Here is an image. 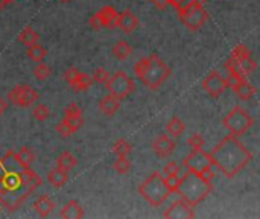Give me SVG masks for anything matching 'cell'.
Here are the masks:
<instances>
[{
	"label": "cell",
	"instance_id": "cell-1",
	"mask_svg": "<svg viewBox=\"0 0 260 219\" xmlns=\"http://www.w3.org/2000/svg\"><path fill=\"white\" fill-rule=\"evenodd\" d=\"M41 184L43 178L12 149L0 159V206L8 212L17 210Z\"/></svg>",
	"mask_w": 260,
	"mask_h": 219
},
{
	"label": "cell",
	"instance_id": "cell-2",
	"mask_svg": "<svg viewBox=\"0 0 260 219\" xmlns=\"http://www.w3.org/2000/svg\"><path fill=\"white\" fill-rule=\"evenodd\" d=\"M212 165L216 166L227 178L236 177L253 160V154L238 140L236 136L224 137L210 152Z\"/></svg>",
	"mask_w": 260,
	"mask_h": 219
},
{
	"label": "cell",
	"instance_id": "cell-3",
	"mask_svg": "<svg viewBox=\"0 0 260 219\" xmlns=\"http://www.w3.org/2000/svg\"><path fill=\"white\" fill-rule=\"evenodd\" d=\"M134 73L151 90L161 87L171 76V67L155 53L142 58L134 66Z\"/></svg>",
	"mask_w": 260,
	"mask_h": 219
},
{
	"label": "cell",
	"instance_id": "cell-4",
	"mask_svg": "<svg viewBox=\"0 0 260 219\" xmlns=\"http://www.w3.org/2000/svg\"><path fill=\"white\" fill-rule=\"evenodd\" d=\"M213 192V183L206 181L200 174L193 171H186L183 175H180L177 194L181 197L183 201H186L189 206L197 207L200 203H203L210 194Z\"/></svg>",
	"mask_w": 260,
	"mask_h": 219
},
{
	"label": "cell",
	"instance_id": "cell-5",
	"mask_svg": "<svg viewBox=\"0 0 260 219\" xmlns=\"http://www.w3.org/2000/svg\"><path fill=\"white\" fill-rule=\"evenodd\" d=\"M139 194L151 206L160 207L169 198L171 191L165 181V177L160 172H154L139 186Z\"/></svg>",
	"mask_w": 260,
	"mask_h": 219
},
{
	"label": "cell",
	"instance_id": "cell-6",
	"mask_svg": "<svg viewBox=\"0 0 260 219\" xmlns=\"http://www.w3.org/2000/svg\"><path fill=\"white\" fill-rule=\"evenodd\" d=\"M222 123L230 131L232 136L239 137V136H244L245 133H248L253 128L254 119L251 117V114L244 107H235L222 119Z\"/></svg>",
	"mask_w": 260,
	"mask_h": 219
},
{
	"label": "cell",
	"instance_id": "cell-7",
	"mask_svg": "<svg viewBox=\"0 0 260 219\" xmlns=\"http://www.w3.org/2000/svg\"><path fill=\"white\" fill-rule=\"evenodd\" d=\"M105 88L108 90L110 96L122 101V99H126L136 90V84L125 72L119 70L108 76L105 82Z\"/></svg>",
	"mask_w": 260,
	"mask_h": 219
},
{
	"label": "cell",
	"instance_id": "cell-8",
	"mask_svg": "<svg viewBox=\"0 0 260 219\" xmlns=\"http://www.w3.org/2000/svg\"><path fill=\"white\" fill-rule=\"evenodd\" d=\"M178 17L181 20V23L190 29V30H198L200 27H203L206 24V21L209 20V12L206 11V8L203 6V3L195 2L183 9L178 11Z\"/></svg>",
	"mask_w": 260,
	"mask_h": 219
},
{
	"label": "cell",
	"instance_id": "cell-9",
	"mask_svg": "<svg viewBox=\"0 0 260 219\" xmlns=\"http://www.w3.org/2000/svg\"><path fill=\"white\" fill-rule=\"evenodd\" d=\"M8 99L12 105L20 107V108H26L40 99V93H38V90H35L34 87H30L27 84H18L9 90Z\"/></svg>",
	"mask_w": 260,
	"mask_h": 219
},
{
	"label": "cell",
	"instance_id": "cell-10",
	"mask_svg": "<svg viewBox=\"0 0 260 219\" xmlns=\"http://www.w3.org/2000/svg\"><path fill=\"white\" fill-rule=\"evenodd\" d=\"M230 59L233 61V64L239 69V72L245 76L251 75L256 70V59L253 58L251 50L245 46V44H238L233 52Z\"/></svg>",
	"mask_w": 260,
	"mask_h": 219
},
{
	"label": "cell",
	"instance_id": "cell-11",
	"mask_svg": "<svg viewBox=\"0 0 260 219\" xmlns=\"http://www.w3.org/2000/svg\"><path fill=\"white\" fill-rule=\"evenodd\" d=\"M183 165L186 169L193 171L197 174H201L207 169H212V160H210V154L206 152L203 148L200 149H192V152L183 160Z\"/></svg>",
	"mask_w": 260,
	"mask_h": 219
},
{
	"label": "cell",
	"instance_id": "cell-12",
	"mask_svg": "<svg viewBox=\"0 0 260 219\" xmlns=\"http://www.w3.org/2000/svg\"><path fill=\"white\" fill-rule=\"evenodd\" d=\"M203 88L213 98L218 99L222 96V93L227 88V82L222 78V75L218 70H212L204 79H203Z\"/></svg>",
	"mask_w": 260,
	"mask_h": 219
},
{
	"label": "cell",
	"instance_id": "cell-13",
	"mask_svg": "<svg viewBox=\"0 0 260 219\" xmlns=\"http://www.w3.org/2000/svg\"><path fill=\"white\" fill-rule=\"evenodd\" d=\"M165 218L166 219H192L195 218V212L193 207L189 206L186 201L180 200L175 201L169 206V209H166L165 212Z\"/></svg>",
	"mask_w": 260,
	"mask_h": 219
},
{
	"label": "cell",
	"instance_id": "cell-14",
	"mask_svg": "<svg viewBox=\"0 0 260 219\" xmlns=\"http://www.w3.org/2000/svg\"><path fill=\"white\" fill-rule=\"evenodd\" d=\"M175 148H177L175 139L171 137V136H168V134H160V136H157L155 140L152 142V149H154V152H155L158 157H161V159L169 157V155L175 151Z\"/></svg>",
	"mask_w": 260,
	"mask_h": 219
},
{
	"label": "cell",
	"instance_id": "cell-15",
	"mask_svg": "<svg viewBox=\"0 0 260 219\" xmlns=\"http://www.w3.org/2000/svg\"><path fill=\"white\" fill-rule=\"evenodd\" d=\"M62 120L70 125L75 133L84 125V116H82V110L78 104H70L66 110H64V117Z\"/></svg>",
	"mask_w": 260,
	"mask_h": 219
},
{
	"label": "cell",
	"instance_id": "cell-16",
	"mask_svg": "<svg viewBox=\"0 0 260 219\" xmlns=\"http://www.w3.org/2000/svg\"><path fill=\"white\" fill-rule=\"evenodd\" d=\"M117 27L125 34H131L139 27V18L131 11H123L117 17Z\"/></svg>",
	"mask_w": 260,
	"mask_h": 219
},
{
	"label": "cell",
	"instance_id": "cell-17",
	"mask_svg": "<svg viewBox=\"0 0 260 219\" xmlns=\"http://www.w3.org/2000/svg\"><path fill=\"white\" fill-rule=\"evenodd\" d=\"M232 88L241 101H251L256 95V88L247 81V78L238 81Z\"/></svg>",
	"mask_w": 260,
	"mask_h": 219
},
{
	"label": "cell",
	"instance_id": "cell-18",
	"mask_svg": "<svg viewBox=\"0 0 260 219\" xmlns=\"http://www.w3.org/2000/svg\"><path fill=\"white\" fill-rule=\"evenodd\" d=\"M98 15H99V18H101L104 27H108V29L117 27V17H119V12H117L113 6H104V8L98 12Z\"/></svg>",
	"mask_w": 260,
	"mask_h": 219
},
{
	"label": "cell",
	"instance_id": "cell-19",
	"mask_svg": "<svg viewBox=\"0 0 260 219\" xmlns=\"http://www.w3.org/2000/svg\"><path fill=\"white\" fill-rule=\"evenodd\" d=\"M53 209H55V203L49 198V195H43L34 203V210L41 218H47L53 212Z\"/></svg>",
	"mask_w": 260,
	"mask_h": 219
},
{
	"label": "cell",
	"instance_id": "cell-20",
	"mask_svg": "<svg viewBox=\"0 0 260 219\" xmlns=\"http://www.w3.org/2000/svg\"><path fill=\"white\" fill-rule=\"evenodd\" d=\"M119 108H120V101L113 98V96H110V95L102 98L101 102H99V110L102 111V114H105L108 117L114 116L119 111Z\"/></svg>",
	"mask_w": 260,
	"mask_h": 219
},
{
	"label": "cell",
	"instance_id": "cell-21",
	"mask_svg": "<svg viewBox=\"0 0 260 219\" xmlns=\"http://www.w3.org/2000/svg\"><path fill=\"white\" fill-rule=\"evenodd\" d=\"M59 216L66 219H81L84 218V209L78 201H70L61 209Z\"/></svg>",
	"mask_w": 260,
	"mask_h": 219
},
{
	"label": "cell",
	"instance_id": "cell-22",
	"mask_svg": "<svg viewBox=\"0 0 260 219\" xmlns=\"http://www.w3.org/2000/svg\"><path fill=\"white\" fill-rule=\"evenodd\" d=\"M76 163H78L76 157L69 151H64L56 157V168H59V169H62L66 172L72 171L76 166Z\"/></svg>",
	"mask_w": 260,
	"mask_h": 219
},
{
	"label": "cell",
	"instance_id": "cell-23",
	"mask_svg": "<svg viewBox=\"0 0 260 219\" xmlns=\"http://www.w3.org/2000/svg\"><path fill=\"white\" fill-rule=\"evenodd\" d=\"M69 180V175L66 171L59 169V168H53L49 174H47V181L49 184H52L53 187H62Z\"/></svg>",
	"mask_w": 260,
	"mask_h": 219
},
{
	"label": "cell",
	"instance_id": "cell-24",
	"mask_svg": "<svg viewBox=\"0 0 260 219\" xmlns=\"http://www.w3.org/2000/svg\"><path fill=\"white\" fill-rule=\"evenodd\" d=\"M91 78L87 75V73H82L79 72L78 76L70 82V87L73 88V91H78V93H82V91H87L90 87H91Z\"/></svg>",
	"mask_w": 260,
	"mask_h": 219
},
{
	"label": "cell",
	"instance_id": "cell-25",
	"mask_svg": "<svg viewBox=\"0 0 260 219\" xmlns=\"http://www.w3.org/2000/svg\"><path fill=\"white\" fill-rule=\"evenodd\" d=\"M18 41L24 46H30V44H35L40 41V34L32 27V26H27L24 27L20 35H18Z\"/></svg>",
	"mask_w": 260,
	"mask_h": 219
},
{
	"label": "cell",
	"instance_id": "cell-26",
	"mask_svg": "<svg viewBox=\"0 0 260 219\" xmlns=\"http://www.w3.org/2000/svg\"><path fill=\"white\" fill-rule=\"evenodd\" d=\"M113 55L117 58V59H126L133 55V46L126 41H119L113 46Z\"/></svg>",
	"mask_w": 260,
	"mask_h": 219
},
{
	"label": "cell",
	"instance_id": "cell-27",
	"mask_svg": "<svg viewBox=\"0 0 260 219\" xmlns=\"http://www.w3.org/2000/svg\"><path fill=\"white\" fill-rule=\"evenodd\" d=\"M184 123H183V120L180 119V117H172L169 122H168V125H166V131L169 133V136L171 137H174V139H178V137H181L183 136V133H184Z\"/></svg>",
	"mask_w": 260,
	"mask_h": 219
},
{
	"label": "cell",
	"instance_id": "cell-28",
	"mask_svg": "<svg viewBox=\"0 0 260 219\" xmlns=\"http://www.w3.org/2000/svg\"><path fill=\"white\" fill-rule=\"evenodd\" d=\"M27 56H29L32 61L40 62V61H43V59L47 56V50H46L41 44L35 43V44L27 46Z\"/></svg>",
	"mask_w": 260,
	"mask_h": 219
},
{
	"label": "cell",
	"instance_id": "cell-29",
	"mask_svg": "<svg viewBox=\"0 0 260 219\" xmlns=\"http://www.w3.org/2000/svg\"><path fill=\"white\" fill-rule=\"evenodd\" d=\"M113 154H116L117 157H128L133 152V146L128 140L125 139H119L114 145H113Z\"/></svg>",
	"mask_w": 260,
	"mask_h": 219
},
{
	"label": "cell",
	"instance_id": "cell-30",
	"mask_svg": "<svg viewBox=\"0 0 260 219\" xmlns=\"http://www.w3.org/2000/svg\"><path fill=\"white\" fill-rule=\"evenodd\" d=\"M113 169L120 175H126L131 171V162L128 157H117V160L113 163Z\"/></svg>",
	"mask_w": 260,
	"mask_h": 219
},
{
	"label": "cell",
	"instance_id": "cell-31",
	"mask_svg": "<svg viewBox=\"0 0 260 219\" xmlns=\"http://www.w3.org/2000/svg\"><path fill=\"white\" fill-rule=\"evenodd\" d=\"M34 75H35V78H37L38 81H46V79L52 75V69H50L46 62L40 61V62L37 64V67L34 69Z\"/></svg>",
	"mask_w": 260,
	"mask_h": 219
},
{
	"label": "cell",
	"instance_id": "cell-32",
	"mask_svg": "<svg viewBox=\"0 0 260 219\" xmlns=\"http://www.w3.org/2000/svg\"><path fill=\"white\" fill-rule=\"evenodd\" d=\"M32 114L34 117L38 120V122H44L49 116H50V111H49V107L44 105V104H37L34 108H32Z\"/></svg>",
	"mask_w": 260,
	"mask_h": 219
},
{
	"label": "cell",
	"instance_id": "cell-33",
	"mask_svg": "<svg viewBox=\"0 0 260 219\" xmlns=\"http://www.w3.org/2000/svg\"><path fill=\"white\" fill-rule=\"evenodd\" d=\"M15 154H17V157H18L24 165H27V166H30V165L35 162V155H34V152H32L27 146H21L20 151L15 152Z\"/></svg>",
	"mask_w": 260,
	"mask_h": 219
},
{
	"label": "cell",
	"instance_id": "cell-34",
	"mask_svg": "<svg viewBox=\"0 0 260 219\" xmlns=\"http://www.w3.org/2000/svg\"><path fill=\"white\" fill-rule=\"evenodd\" d=\"M56 133H58L61 137H64V139H66V137H70V136H73V134H75V130H73L70 125H67L64 120H61V122L56 125Z\"/></svg>",
	"mask_w": 260,
	"mask_h": 219
},
{
	"label": "cell",
	"instance_id": "cell-35",
	"mask_svg": "<svg viewBox=\"0 0 260 219\" xmlns=\"http://www.w3.org/2000/svg\"><path fill=\"white\" fill-rule=\"evenodd\" d=\"M108 76H110V73H108L104 67H98V69L94 70V73H93V79H91V81H94V82H98V84H105L107 79H108Z\"/></svg>",
	"mask_w": 260,
	"mask_h": 219
},
{
	"label": "cell",
	"instance_id": "cell-36",
	"mask_svg": "<svg viewBox=\"0 0 260 219\" xmlns=\"http://www.w3.org/2000/svg\"><path fill=\"white\" fill-rule=\"evenodd\" d=\"M165 181L171 191V194H177V187H178V181H180V175H165Z\"/></svg>",
	"mask_w": 260,
	"mask_h": 219
},
{
	"label": "cell",
	"instance_id": "cell-37",
	"mask_svg": "<svg viewBox=\"0 0 260 219\" xmlns=\"http://www.w3.org/2000/svg\"><path fill=\"white\" fill-rule=\"evenodd\" d=\"M187 143H189V146L192 148V149H200V148H203L204 146V139H203V136L201 134H193L189 140H187Z\"/></svg>",
	"mask_w": 260,
	"mask_h": 219
},
{
	"label": "cell",
	"instance_id": "cell-38",
	"mask_svg": "<svg viewBox=\"0 0 260 219\" xmlns=\"http://www.w3.org/2000/svg\"><path fill=\"white\" fill-rule=\"evenodd\" d=\"M169 2H171V5H172L177 11H180V9H183V8H186V6H189V5H192V3H195V2L203 3V2H207V0H169Z\"/></svg>",
	"mask_w": 260,
	"mask_h": 219
},
{
	"label": "cell",
	"instance_id": "cell-39",
	"mask_svg": "<svg viewBox=\"0 0 260 219\" xmlns=\"http://www.w3.org/2000/svg\"><path fill=\"white\" fill-rule=\"evenodd\" d=\"M165 175H180V165L177 162H169L165 166Z\"/></svg>",
	"mask_w": 260,
	"mask_h": 219
},
{
	"label": "cell",
	"instance_id": "cell-40",
	"mask_svg": "<svg viewBox=\"0 0 260 219\" xmlns=\"http://www.w3.org/2000/svg\"><path fill=\"white\" fill-rule=\"evenodd\" d=\"M78 73H79V70L76 69V67H70V69H67L66 72H64V75H62V78H64V81L66 82H72L76 76H78Z\"/></svg>",
	"mask_w": 260,
	"mask_h": 219
},
{
	"label": "cell",
	"instance_id": "cell-41",
	"mask_svg": "<svg viewBox=\"0 0 260 219\" xmlns=\"http://www.w3.org/2000/svg\"><path fill=\"white\" fill-rule=\"evenodd\" d=\"M88 24H90V26H91V29H94V30H99L101 27H104V26H102V21H101V18H99V15H98V14H94V15L90 18Z\"/></svg>",
	"mask_w": 260,
	"mask_h": 219
},
{
	"label": "cell",
	"instance_id": "cell-42",
	"mask_svg": "<svg viewBox=\"0 0 260 219\" xmlns=\"http://www.w3.org/2000/svg\"><path fill=\"white\" fill-rule=\"evenodd\" d=\"M158 9H161V11H165V9H168V6L171 5V2L169 0H151Z\"/></svg>",
	"mask_w": 260,
	"mask_h": 219
},
{
	"label": "cell",
	"instance_id": "cell-43",
	"mask_svg": "<svg viewBox=\"0 0 260 219\" xmlns=\"http://www.w3.org/2000/svg\"><path fill=\"white\" fill-rule=\"evenodd\" d=\"M6 110H8V102H6L3 98H0V116H2Z\"/></svg>",
	"mask_w": 260,
	"mask_h": 219
},
{
	"label": "cell",
	"instance_id": "cell-44",
	"mask_svg": "<svg viewBox=\"0 0 260 219\" xmlns=\"http://www.w3.org/2000/svg\"><path fill=\"white\" fill-rule=\"evenodd\" d=\"M6 6H8V3H6L5 0H0V11H3Z\"/></svg>",
	"mask_w": 260,
	"mask_h": 219
},
{
	"label": "cell",
	"instance_id": "cell-45",
	"mask_svg": "<svg viewBox=\"0 0 260 219\" xmlns=\"http://www.w3.org/2000/svg\"><path fill=\"white\" fill-rule=\"evenodd\" d=\"M5 2H6L8 5H12V3H14V2H17V0H5Z\"/></svg>",
	"mask_w": 260,
	"mask_h": 219
},
{
	"label": "cell",
	"instance_id": "cell-46",
	"mask_svg": "<svg viewBox=\"0 0 260 219\" xmlns=\"http://www.w3.org/2000/svg\"><path fill=\"white\" fill-rule=\"evenodd\" d=\"M59 2H62V3H69V2H72V0H59Z\"/></svg>",
	"mask_w": 260,
	"mask_h": 219
}]
</instances>
